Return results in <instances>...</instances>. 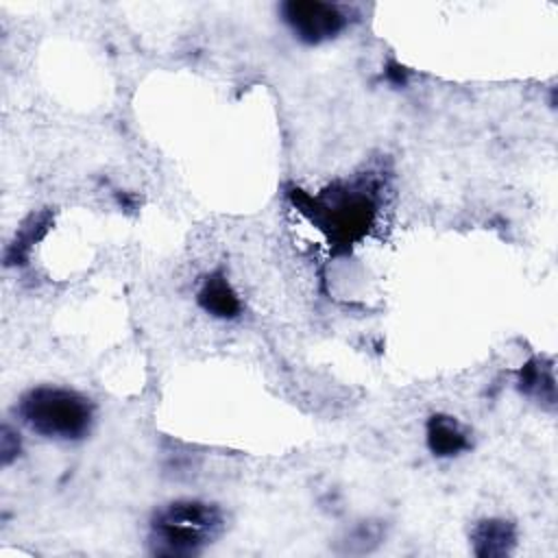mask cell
<instances>
[{"label":"cell","mask_w":558,"mask_h":558,"mask_svg":"<svg viewBox=\"0 0 558 558\" xmlns=\"http://www.w3.org/2000/svg\"><path fill=\"white\" fill-rule=\"evenodd\" d=\"M17 414L35 434L57 440H78L92 425V403L76 390L59 386L28 390L20 399Z\"/></svg>","instance_id":"6da1fadb"},{"label":"cell","mask_w":558,"mask_h":558,"mask_svg":"<svg viewBox=\"0 0 558 558\" xmlns=\"http://www.w3.org/2000/svg\"><path fill=\"white\" fill-rule=\"evenodd\" d=\"M222 530V512L214 504L179 499L153 519V549L163 556H192Z\"/></svg>","instance_id":"7a4b0ae2"},{"label":"cell","mask_w":558,"mask_h":558,"mask_svg":"<svg viewBox=\"0 0 558 558\" xmlns=\"http://www.w3.org/2000/svg\"><path fill=\"white\" fill-rule=\"evenodd\" d=\"M286 24L307 44H320L336 37L347 26L340 7L318 0H292L281 7Z\"/></svg>","instance_id":"3957f363"},{"label":"cell","mask_w":558,"mask_h":558,"mask_svg":"<svg viewBox=\"0 0 558 558\" xmlns=\"http://www.w3.org/2000/svg\"><path fill=\"white\" fill-rule=\"evenodd\" d=\"M375 207L368 196L362 194H342L331 205L323 207L325 227H329V233L340 242H351L368 229L373 220Z\"/></svg>","instance_id":"277c9868"},{"label":"cell","mask_w":558,"mask_h":558,"mask_svg":"<svg viewBox=\"0 0 558 558\" xmlns=\"http://www.w3.org/2000/svg\"><path fill=\"white\" fill-rule=\"evenodd\" d=\"M469 445V432L458 418L434 414L427 421V447L434 456H458Z\"/></svg>","instance_id":"5b68a950"},{"label":"cell","mask_w":558,"mask_h":558,"mask_svg":"<svg viewBox=\"0 0 558 558\" xmlns=\"http://www.w3.org/2000/svg\"><path fill=\"white\" fill-rule=\"evenodd\" d=\"M514 527L512 523L504 521V519H486L482 523H477L471 532V543L477 556H488V558H497V556H506L510 554L512 545H514Z\"/></svg>","instance_id":"8992f818"},{"label":"cell","mask_w":558,"mask_h":558,"mask_svg":"<svg viewBox=\"0 0 558 558\" xmlns=\"http://www.w3.org/2000/svg\"><path fill=\"white\" fill-rule=\"evenodd\" d=\"M198 303L218 318H233L240 312V299L222 275H211L205 279L198 292Z\"/></svg>","instance_id":"52a82bcc"}]
</instances>
